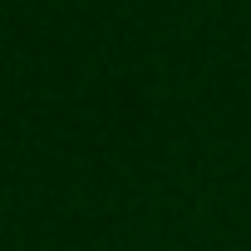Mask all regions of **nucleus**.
<instances>
[]
</instances>
